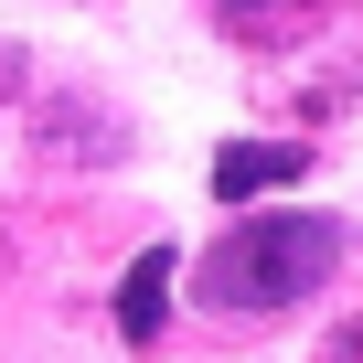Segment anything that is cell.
<instances>
[{"label":"cell","mask_w":363,"mask_h":363,"mask_svg":"<svg viewBox=\"0 0 363 363\" xmlns=\"http://www.w3.org/2000/svg\"><path fill=\"white\" fill-rule=\"evenodd\" d=\"M331 267H342V225L331 214H246L193 267V299L225 310V320H257V310H299Z\"/></svg>","instance_id":"1"},{"label":"cell","mask_w":363,"mask_h":363,"mask_svg":"<svg viewBox=\"0 0 363 363\" xmlns=\"http://www.w3.org/2000/svg\"><path fill=\"white\" fill-rule=\"evenodd\" d=\"M33 160L43 171H118L128 160V118L107 96H86V86H54V96H33Z\"/></svg>","instance_id":"2"},{"label":"cell","mask_w":363,"mask_h":363,"mask_svg":"<svg viewBox=\"0 0 363 363\" xmlns=\"http://www.w3.org/2000/svg\"><path fill=\"white\" fill-rule=\"evenodd\" d=\"M299 171H310L299 139H225L214 150V203H257V193H278V182H299Z\"/></svg>","instance_id":"3"},{"label":"cell","mask_w":363,"mask_h":363,"mask_svg":"<svg viewBox=\"0 0 363 363\" xmlns=\"http://www.w3.org/2000/svg\"><path fill=\"white\" fill-rule=\"evenodd\" d=\"M171 267H182L171 246H139V257H128V278H118V331H128V342H160V310H171Z\"/></svg>","instance_id":"4"},{"label":"cell","mask_w":363,"mask_h":363,"mask_svg":"<svg viewBox=\"0 0 363 363\" xmlns=\"http://www.w3.org/2000/svg\"><path fill=\"white\" fill-rule=\"evenodd\" d=\"M203 11H214L235 43H299V33L331 11V0H203Z\"/></svg>","instance_id":"5"},{"label":"cell","mask_w":363,"mask_h":363,"mask_svg":"<svg viewBox=\"0 0 363 363\" xmlns=\"http://www.w3.org/2000/svg\"><path fill=\"white\" fill-rule=\"evenodd\" d=\"M22 86H33V54H22V43H0V107H11Z\"/></svg>","instance_id":"6"},{"label":"cell","mask_w":363,"mask_h":363,"mask_svg":"<svg viewBox=\"0 0 363 363\" xmlns=\"http://www.w3.org/2000/svg\"><path fill=\"white\" fill-rule=\"evenodd\" d=\"M320 363H363V310H352V320H342V331L320 342Z\"/></svg>","instance_id":"7"}]
</instances>
